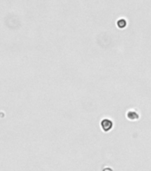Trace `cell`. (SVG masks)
<instances>
[{"mask_svg":"<svg viewBox=\"0 0 151 171\" xmlns=\"http://www.w3.org/2000/svg\"><path fill=\"white\" fill-rule=\"evenodd\" d=\"M114 127V122L109 118H103L100 121V128L104 132H109Z\"/></svg>","mask_w":151,"mask_h":171,"instance_id":"obj_1","label":"cell"},{"mask_svg":"<svg viewBox=\"0 0 151 171\" xmlns=\"http://www.w3.org/2000/svg\"><path fill=\"white\" fill-rule=\"evenodd\" d=\"M126 118L131 121H136L140 118V115L136 111L130 110L126 112Z\"/></svg>","mask_w":151,"mask_h":171,"instance_id":"obj_2","label":"cell"},{"mask_svg":"<svg viewBox=\"0 0 151 171\" xmlns=\"http://www.w3.org/2000/svg\"><path fill=\"white\" fill-rule=\"evenodd\" d=\"M117 27L119 28V29H123V28H125L126 27V25H127V22H126V21H125L124 19H119L118 21H117Z\"/></svg>","mask_w":151,"mask_h":171,"instance_id":"obj_3","label":"cell"}]
</instances>
